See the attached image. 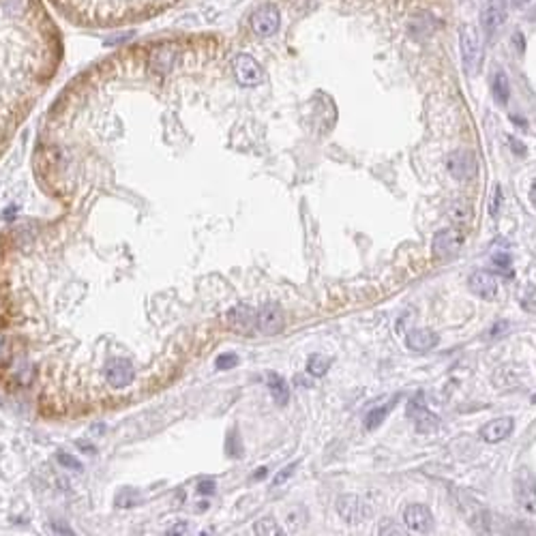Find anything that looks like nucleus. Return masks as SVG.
<instances>
[{
    "mask_svg": "<svg viewBox=\"0 0 536 536\" xmlns=\"http://www.w3.org/2000/svg\"><path fill=\"white\" fill-rule=\"evenodd\" d=\"M459 47H461V60H463L465 71L470 75H474L481 69V60H483L481 37H478V30L474 26H461Z\"/></svg>",
    "mask_w": 536,
    "mask_h": 536,
    "instance_id": "1",
    "label": "nucleus"
},
{
    "mask_svg": "<svg viewBox=\"0 0 536 536\" xmlns=\"http://www.w3.org/2000/svg\"><path fill=\"white\" fill-rule=\"evenodd\" d=\"M465 234L457 227H446V230L435 232L431 240V253L435 259H450L463 249Z\"/></svg>",
    "mask_w": 536,
    "mask_h": 536,
    "instance_id": "2",
    "label": "nucleus"
},
{
    "mask_svg": "<svg viewBox=\"0 0 536 536\" xmlns=\"http://www.w3.org/2000/svg\"><path fill=\"white\" fill-rule=\"evenodd\" d=\"M335 509H337L339 517L348 524H361L373 515V507L369 505V502L363 500L361 496H354V494L339 496L337 502H335Z\"/></svg>",
    "mask_w": 536,
    "mask_h": 536,
    "instance_id": "3",
    "label": "nucleus"
},
{
    "mask_svg": "<svg viewBox=\"0 0 536 536\" xmlns=\"http://www.w3.org/2000/svg\"><path fill=\"white\" fill-rule=\"evenodd\" d=\"M279 24H281L279 9L275 5H270V3L257 7L251 13V30L255 32L257 37H272L275 32L279 30Z\"/></svg>",
    "mask_w": 536,
    "mask_h": 536,
    "instance_id": "4",
    "label": "nucleus"
},
{
    "mask_svg": "<svg viewBox=\"0 0 536 536\" xmlns=\"http://www.w3.org/2000/svg\"><path fill=\"white\" fill-rule=\"evenodd\" d=\"M507 15H509V0H487V5L483 7L481 13V24L485 35L494 39L496 32L505 26Z\"/></svg>",
    "mask_w": 536,
    "mask_h": 536,
    "instance_id": "5",
    "label": "nucleus"
},
{
    "mask_svg": "<svg viewBox=\"0 0 536 536\" xmlns=\"http://www.w3.org/2000/svg\"><path fill=\"white\" fill-rule=\"evenodd\" d=\"M232 69H234V75L240 86L253 88V86L262 84V79H264V71L259 67V62L249 54H238L232 62Z\"/></svg>",
    "mask_w": 536,
    "mask_h": 536,
    "instance_id": "6",
    "label": "nucleus"
},
{
    "mask_svg": "<svg viewBox=\"0 0 536 536\" xmlns=\"http://www.w3.org/2000/svg\"><path fill=\"white\" fill-rule=\"evenodd\" d=\"M446 168L450 176H455L457 181H470L476 176V157L472 151H455L446 159Z\"/></svg>",
    "mask_w": 536,
    "mask_h": 536,
    "instance_id": "7",
    "label": "nucleus"
},
{
    "mask_svg": "<svg viewBox=\"0 0 536 536\" xmlns=\"http://www.w3.org/2000/svg\"><path fill=\"white\" fill-rule=\"evenodd\" d=\"M403 524L410 532L427 534L433 528V513L425 505H408L403 511Z\"/></svg>",
    "mask_w": 536,
    "mask_h": 536,
    "instance_id": "8",
    "label": "nucleus"
},
{
    "mask_svg": "<svg viewBox=\"0 0 536 536\" xmlns=\"http://www.w3.org/2000/svg\"><path fill=\"white\" fill-rule=\"evenodd\" d=\"M468 285H470V292H472V294H476L478 298H485V301H494L498 296V290H500L496 275L489 272V270H474L472 275H470Z\"/></svg>",
    "mask_w": 536,
    "mask_h": 536,
    "instance_id": "9",
    "label": "nucleus"
},
{
    "mask_svg": "<svg viewBox=\"0 0 536 536\" xmlns=\"http://www.w3.org/2000/svg\"><path fill=\"white\" fill-rule=\"evenodd\" d=\"M283 311L277 305H264L262 309L257 311V320H255V331H259L262 335H277L283 331Z\"/></svg>",
    "mask_w": 536,
    "mask_h": 536,
    "instance_id": "10",
    "label": "nucleus"
},
{
    "mask_svg": "<svg viewBox=\"0 0 536 536\" xmlns=\"http://www.w3.org/2000/svg\"><path fill=\"white\" fill-rule=\"evenodd\" d=\"M103 373H105L107 384L116 386V388H125V386H129V384H133V380H136V369H133V365L129 363V361H123V359L112 361V363L103 369Z\"/></svg>",
    "mask_w": 536,
    "mask_h": 536,
    "instance_id": "11",
    "label": "nucleus"
},
{
    "mask_svg": "<svg viewBox=\"0 0 536 536\" xmlns=\"http://www.w3.org/2000/svg\"><path fill=\"white\" fill-rule=\"evenodd\" d=\"M408 416L414 418V425L420 433H431L435 431L437 427H440V418H437L435 414H431L423 403L412 399L408 403Z\"/></svg>",
    "mask_w": 536,
    "mask_h": 536,
    "instance_id": "12",
    "label": "nucleus"
},
{
    "mask_svg": "<svg viewBox=\"0 0 536 536\" xmlns=\"http://www.w3.org/2000/svg\"><path fill=\"white\" fill-rule=\"evenodd\" d=\"M513 429H515V420H513L511 416L494 418L492 423H487V425L481 429V437H483L485 442L496 444V442L507 440V437L513 433Z\"/></svg>",
    "mask_w": 536,
    "mask_h": 536,
    "instance_id": "13",
    "label": "nucleus"
},
{
    "mask_svg": "<svg viewBox=\"0 0 536 536\" xmlns=\"http://www.w3.org/2000/svg\"><path fill=\"white\" fill-rule=\"evenodd\" d=\"M255 320H257V314L247 305H238V307H234L230 314H227V322H230V327L234 331L242 333V335L255 331Z\"/></svg>",
    "mask_w": 536,
    "mask_h": 536,
    "instance_id": "14",
    "label": "nucleus"
},
{
    "mask_svg": "<svg viewBox=\"0 0 536 536\" xmlns=\"http://www.w3.org/2000/svg\"><path fill=\"white\" fill-rule=\"evenodd\" d=\"M437 341H440V337L429 329H412L405 335V346L414 352H427L437 346Z\"/></svg>",
    "mask_w": 536,
    "mask_h": 536,
    "instance_id": "15",
    "label": "nucleus"
},
{
    "mask_svg": "<svg viewBox=\"0 0 536 536\" xmlns=\"http://www.w3.org/2000/svg\"><path fill=\"white\" fill-rule=\"evenodd\" d=\"M492 94L498 105H507L509 103V97H511V82H509V75L505 69L496 67L492 73Z\"/></svg>",
    "mask_w": 536,
    "mask_h": 536,
    "instance_id": "16",
    "label": "nucleus"
},
{
    "mask_svg": "<svg viewBox=\"0 0 536 536\" xmlns=\"http://www.w3.org/2000/svg\"><path fill=\"white\" fill-rule=\"evenodd\" d=\"M266 378H268V391H270L272 399L277 401V403H281V405H285L288 399H290V386H288V382L279 376V373H268Z\"/></svg>",
    "mask_w": 536,
    "mask_h": 536,
    "instance_id": "17",
    "label": "nucleus"
},
{
    "mask_svg": "<svg viewBox=\"0 0 536 536\" xmlns=\"http://www.w3.org/2000/svg\"><path fill=\"white\" fill-rule=\"evenodd\" d=\"M517 500H519V507L524 511L536 515V485L534 483H519Z\"/></svg>",
    "mask_w": 536,
    "mask_h": 536,
    "instance_id": "18",
    "label": "nucleus"
},
{
    "mask_svg": "<svg viewBox=\"0 0 536 536\" xmlns=\"http://www.w3.org/2000/svg\"><path fill=\"white\" fill-rule=\"evenodd\" d=\"M391 408H393V403L384 405V408H373V410H369L367 416H365V429H367V431L378 429V427L382 425V420L386 418V414L391 412Z\"/></svg>",
    "mask_w": 536,
    "mask_h": 536,
    "instance_id": "19",
    "label": "nucleus"
},
{
    "mask_svg": "<svg viewBox=\"0 0 536 536\" xmlns=\"http://www.w3.org/2000/svg\"><path fill=\"white\" fill-rule=\"evenodd\" d=\"M448 215L455 223H465V221H470V217H472V206H470L468 202H452L450 208H448Z\"/></svg>",
    "mask_w": 536,
    "mask_h": 536,
    "instance_id": "20",
    "label": "nucleus"
},
{
    "mask_svg": "<svg viewBox=\"0 0 536 536\" xmlns=\"http://www.w3.org/2000/svg\"><path fill=\"white\" fill-rule=\"evenodd\" d=\"M329 367H331V361L327 359V356H322V354H314L309 359V363H307V371H309L311 376H316V378L327 376Z\"/></svg>",
    "mask_w": 536,
    "mask_h": 536,
    "instance_id": "21",
    "label": "nucleus"
},
{
    "mask_svg": "<svg viewBox=\"0 0 536 536\" xmlns=\"http://www.w3.org/2000/svg\"><path fill=\"white\" fill-rule=\"evenodd\" d=\"M255 534H266V536L281 534V528H279L277 524H275V519L264 517V519H259V522L255 524Z\"/></svg>",
    "mask_w": 536,
    "mask_h": 536,
    "instance_id": "22",
    "label": "nucleus"
},
{
    "mask_svg": "<svg viewBox=\"0 0 536 536\" xmlns=\"http://www.w3.org/2000/svg\"><path fill=\"white\" fill-rule=\"evenodd\" d=\"M238 365V356L234 352H227V354H221L217 359V367L219 369H232Z\"/></svg>",
    "mask_w": 536,
    "mask_h": 536,
    "instance_id": "23",
    "label": "nucleus"
},
{
    "mask_svg": "<svg viewBox=\"0 0 536 536\" xmlns=\"http://www.w3.org/2000/svg\"><path fill=\"white\" fill-rule=\"evenodd\" d=\"M382 536H386V534H395V536H401L403 534V528L401 526H397L393 519H386V522L380 526V530H378Z\"/></svg>",
    "mask_w": 536,
    "mask_h": 536,
    "instance_id": "24",
    "label": "nucleus"
},
{
    "mask_svg": "<svg viewBox=\"0 0 536 536\" xmlns=\"http://www.w3.org/2000/svg\"><path fill=\"white\" fill-rule=\"evenodd\" d=\"M294 470H296V463H292V465H288V468H283V472L281 474H277L275 476V481H272V485L277 487V485H283L292 474H294Z\"/></svg>",
    "mask_w": 536,
    "mask_h": 536,
    "instance_id": "25",
    "label": "nucleus"
},
{
    "mask_svg": "<svg viewBox=\"0 0 536 536\" xmlns=\"http://www.w3.org/2000/svg\"><path fill=\"white\" fill-rule=\"evenodd\" d=\"M500 202H502V189L496 187V189H494V200H492V215H494V217H498Z\"/></svg>",
    "mask_w": 536,
    "mask_h": 536,
    "instance_id": "26",
    "label": "nucleus"
},
{
    "mask_svg": "<svg viewBox=\"0 0 536 536\" xmlns=\"http://www.w3.org/2000/svg\"><path fill=\"white\" fill-rule=\"evenodd\" d=\"M58 461H60L62 465H67V468H73V470H79V468H82V465H79V461L73 459L71 455H58Z\"/></svg>",
    "mask_w": 536,
    "mask_h": 536,
    "instance_id": "27",
    "label": "nucleus"
},
{
    "mask_svg": "<svg viewBox=\"0 0 536 536\" xmlns=\"http://www.w3.org/2000/svg\"><path fill=\"white\" fill-rule=\"evenodd\" d=\"M213 489H215V483H202V485H200V492H202V494H204V492L210 494Z\"/></svg>",
    "mask_w": 536,
    "mask_h": 536,
    "instance_id": "28",
    "label": "nucleus"
},
{
    "mask_svg": "<svg viewBox=\"0 0 536 536\" xmlns=\"http://www.w3.org/2000/svg\"><path fill=\"white\" fill-rule=\"evenodd\" d=\"M530 204L536 208V181L532 183V189H530Z\"/></svg>",
    "mask_w": 536,
    "mask_h": 536,
    "instance_id": "29",
    "label": "nucleus"
},
{
    "mask_svg": "<svg viewBox=\"0 0 536 536\" xmlns=\"http://www.w3.org/2000/svg\"><path fill=\"white\" fill-rule=\"evenodd\" d=\"M532 403H536V393L532 395Z\"/></svg>",
    "mask_w": 536,
    "mask_h": 536,
    "instance_id": "30",
    "label": "nucleus"
}]
</instances>
